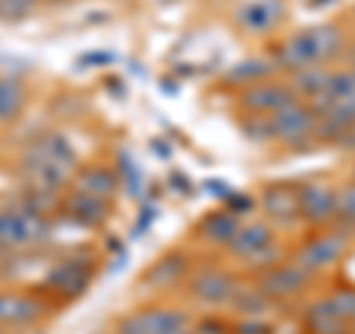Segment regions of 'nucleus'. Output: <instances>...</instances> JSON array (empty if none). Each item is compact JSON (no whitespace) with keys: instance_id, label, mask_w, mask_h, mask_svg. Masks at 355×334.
Masks as SVG:
<instances>
[{"instance_id":"39448f33","label":"nucleus","mask_w":355,"mask_h":334,"mask_svg":"<svg viewBox=\"0 0 355 334\" xmlns=\"http://www.w3.org/2000/svg\"><path fill=\"white\" fill-rule=\"evenodd\" d=\"M266 121H270V139L282 142L287 148H299V146H305L308 139H314L320 116L305 101H293L284 109H279V113L266 116Z\"/></svg>"},{"instance_id":"f03ea898","label":"nucleus","mask_w":355,"mask_h":334,"mask_svg":"<svg viewBox=\"0 0 355 334\" xmlns=\"http://www.w3.org/2000/svg\"><path fill=\"white\" fill-rule=\"evenodd\" d=\"M77 151L69 146V139L60 133H44L24 151L21 169H24L33 193H51L57 195L62 186H69L74 175Z\"/></svg>"},{"instance_id":"72a5a7b5","label":"nucleus","mask_w":355,"mask_h":334,"mask_svg":"<svg viewBox=\"0 0 355 334\" xmlns=\"http://www.w3.org/2000/svg\"><path fill=\"white\" fill-rule=\"evenodd\" d=\"M0 334H3V328H0Z\"/></svg>"},{"instance_id":"473e14b6","label":"nucleus","mask_w":355,"mask_h":334,"mask_svg":"<svg viewBox=\"0 0 355 334\" xmlns=\"http://www.w3.org/2000/svg\"><path fill=\"white\" fill-rule=\"evenodd\" d=\"M172 334H193V328H181V331H172Z\"/></svg>"},{"instance_id":"4be33fe9","label":"nucleus","mask_w":355,"mask_h":334,"mask_svg":"<svg viewBox=\"0 0 355 334\" xmlns=\"http://www.w3.org/2000/svg\"><path fill=\"white\" fill-rule=\"evenodd\" d=\"M305 328L311 334H349L352 326L343 322L335 310H331L326 299H320V302L308 305V310H305Z\"/></svg>"},{"instance_id":"a878e982","label":"nucleus","mask_w":355,"mask_h":334,"mask_svg":"<svg viewBox=\"0 0 355 334\" xmlns=\"http://www.w3.org/2000/svg\"><path fill=\"white\" fill-rule=\"evenodd\" d=\"M39 0H0V21H21L36 12Z\"/></svg>"},{"instance_id":"393cba45","label":"nucleus","mask_w":355,"mask_h":334,"mask_svg":"<svg viewBox=\"0 0 355 334\" xmlns=\"http://www.w3.org/2000/svg\"><path fill=\"white\" fill-rule=\"evenodd\" d=\"M326 302L343 322H349V326L355 322V287H338L326 296Z\"/></svg>"},{"instance_id":"f3484780","label":"nucleus","mask_w":355,"mask_h":334,"mask_svg":"<svg viewBox=\"0 0 355 334\" xmlns=\"http://www.w3.org/2000/svg\"><path fill=\"white\" fill-rule=\"evenodd\" d=\"M187 272H190L187 254L184 252H169V254H163L154 266H148L146 275H142V284L151 287V290H172V287H178L184 281Z\"/></svg>"},{"instance_id":"0eeeda50","label":"nucleus","mask_w":355,"mask_h":334,"mask_svg":"<svg viewBox=\"0 0 355 334\" xmlns=\"http://www.w3.org/2000/svg\"><path fill=\"white\" fill-rule=\"evenodd\" d=\"M193 317L184 308H142L116 322V334H172L190 328Z\"/></svg>"},{"instance_id":"a211bd4d","label":"nucleus","mask_w":355,"mask_h":334,"mask_svg":"<svg viewBox=\"0 0 355 334\" xmlns=\"http://www.w3.org/2000/svg\"><path fill=\"white\" fill-rule=\"evenodd\" d=\"M275 74H279V69H275V62L270 60V53H266V57H249L237 65H231V69L222 74V86H231L240 92V89H246V86L272 80Z\"/></svg>"},{"instance_id":"f704fd0d","label":"nucleus","mask_w":355,"mask_h":334,"mask_svg":"<svg viewBox=\"0 0 355 334\" xmlns=\"http://www.w3.org/2000/svg\"><path fill=\"white\" fill-rule=\"evenodd\" d=\"M352 71H355V69H352Z\"/></svg>"},{"instance_id":"bb28decb","label":"nucleus","mask_w":355,"mask_h":334,"mask_svg":"<svg viewBox=\"0 0 355 334\" xmlns=\"http://www.w3.org/2000/svg\"><path fill=\"white\" fill-rule=\"evenodd\" d=\"M284 261V249L279 246V243H275V246H270V249H263L261 254H254L252 261H246L243 266H246V270H254V272H266V270H272L275 263H282Z\"/></svg>"},{"instance_id":"6ab92c4d","label":"nucleus","mask_w":355,"mask_h":334,"mask_svg":"<svg viewBox=\"0 0 355 334\" xmlns=\"http://www.w3.org/2000/svg\"><path fill=\"white\" fill-rule=\"evenodd\" d=\"M119 186H121V177L110 166H86V169L74 175V189L101 198V202H110L119 193Z\"/></svg>"},{"instance_id":"20e7f679","label":"nucleus","mask_w":355,"mask_h":334,"mask_svg":"<svg viewBox=\"0 0 355 334\" xmlns=\"http://www.w3.org/2000/svg\"><path fill=\"white\" fill-rule=\"evenodd\" d=\"M349 231H343L338 225H331V228H323V231H317L314 237H308L302 246L296 249L293 254V263H299L305 272L311 275H320V272H329V270H335V266L347 258V252H349Z\"/></svg>"},{"instance_id":"2eb2a0df","label":"nucleus","mask_w":355,"mask_h":334,"mask_svg":"<svg viewBox=\"0 0 355 334\" xmlns=\"http://www.w3.org/2000/svg\"><path fill=\"white\" fill-rule=\"evenodd\" d=\"M243 225V216H237L234 210L222 207V210H210L202 216V222L196 225V237L205 243V246L214 249H228V243L234 240V234Z\"/></svg>"},{"instance_id":"aec40b11","label":"nucleus","mask_w":355,"mask_h":334,"mask_svg":"<svg viewBox=\"0 0 355 334\" xmlns=\"http://www.w3.org/2000/svg\"><path fill=\"white\" fill-rule=\"evenodd\" d=\"M65 213H69L77 225H86V228H95V225H104L107 216H110V204L101 202V198L95 195H86L80 189H74V193L65 198Z\"/></svg>"},{"instance_id":"b1692460","label":"nucleus","mask_w":355,"mask_h":334,"mask_svg":"<svg viewBox=\"0 0 355 334\" xmlns=\"http://www.w3.org/2000/svg\"><path fill=\"white\" fill-rule=\"evenodd\" d=\"M335 225L343 228V231H355V181L343 184L338 189V219Z\"/></svg>"},{"instance_id":"423d86ee","label":"nucleus","mask_w":355,"mask_h":334,"mask_svg":"<svg viewBox=\"0 0 355 334\" xmlns=\"http://www.w3.org/2000/svg\"><path fill=\"white\" fill-rule=\"evenodd\" d=\"M296 198H299V219L302 225L323 231L331 228L338 219V189L323 181H305L296 184Z\"/></svg>"},{"instance_id":"cd10ccee","label":"nucleus","mask_w":355,"mask_h":334,"mask_svg":"<svg viewBox=\"0 0 355 334\" xmlns=\"http://www.w3.org/2000/svg\"><path fill=\"white\" fill-rule=\"evenodd\" d=\"M231 334H272V328L266 319H240L237 326L231 328Z\"/></svg>"},{"instance_id":"7ed1b4c3","label":"nucleus","mask_w":355,"mask_h":334,"mask_svg":"<svg viewBox=\"0 0 355 334\" xmlns=\"http://www.w3.org/2000/svg\"><path fill=\"white\" fill-rule=\"evenodd\" d=\"M51 237V219L33 207H6L0 210V249L24 252Z\"/></svg>"},{"instance_id":"6e6552de","label":"nucleus","mask_w":355,"mask_h":334,"mask_svg":"<svg viewBox=\"0 0 355 334\" xmlns=\"http://www.w3.org/2000/svg\"><path fill=\"white\" fill-rule=\"evenodd\" d=\"M287 21V3L284 0H243L234 9V24L240 33L252 39H266L275 30H282Z\"/></svg>"},{"instance_id":"f8f14e48","label":"nucleus","mask_w":355,"mask_h":334,"mask_svg":"<svg viewBox=\"0 0 355 334\" xmlns=\"http://www.w3.org/2000/svg\"><path fill=\"white\" fill-rule=\"evenodd\" d=\"M258 207L263 210L266 222H270L272 228H284L291 231L296 228L299 222V198H296V184H270L261 193V202Z\"/></svg>"},{"instance_id":"412c9836","label":"nucleus","mask_w":355,"mask_h":334,"mask_svg":"<svg viewBox=\"0 0 355 334\" xmlns=\"http://www.w3.org/2000/svg\"><path fill=\"white\" fill-rule=\"evenodd\" d=\"M231 308H234V314L240 319H266L275 310V302L270 296H263L258 287H237L234 299H231Z\"/></svg>"},{"instance_id":"9d476101","label":"nucleus","mask_w":355,"mask_h":334,"mask_svg":"<svg viewBox=\"0 0 355 334\" xmlns=\"http://www.w3.org/2000/svg\"><path fill=\"white\" fill-rule=\"evenodd\" d=\"M240 287V278L225 266H202L190 278V296L205 308H225L231 305Z\"/></svg>"},{"instance_id":"c756f323","label":"nucleus","mask_w":355,"mask_h":334,"mask_svg":"<svg viewBox=\"0 0 355 334\" xmlns=\"http://www.w3.org/2000/svg\"><path fill=\"white\" fill-rule=\"evenodd\" d=\"M335 146H338V148H347V151H355V125H352L347 133H343V137L335 142Z\"/></svg>"},{"instance_id":"1a4fd4ad","label":"nucleus","mask_w":355,"mask_h":334,"mask_svg":"<svg viewBox=\"0 0 355 334\" xmlns=\"http://www.w3.org/2000/svg\"><path fill=\"white\" fill-rule=\"evenodd\" d=\"M311 281H314V275L305 272L299 263L282 261V263H275L272 270L261 272L258 281H254V287H258L263 296H270L275 305H282V302H291V299L302 296L311 287Z\"/></svg>"},{"instance_id":"f257e3e1","label":"nucleus","mask_w":355,"mask_h":334,"mask_svg":"<svg viewBox=\"0 0 355 334\" xmlns=\"http://www.w3.org/2000/svg\"><path fill=\"white\" fill-rule=\"evenodd\" d=\"M347 51V33L335 21L323 24H308L302 30H293L270 51V60L275 69L284 74L302 71V69H329L331 62L343 60Z\"/></svg>"},{"instance_id":"dca6fc26","label":"nucleus","mask_w":355,"mask_h":334,"mask_svg":"<svg viewBox=\"0 0 355 334\" xmlns=\"http://www.w3.org/2000/svg\"><path fill=\"white\" fill-rule=\"evenodd\" d=\"M44 305L21 290H0V328H21L42 317Z\"/></svg>"},{"instance_id":"ddd939ff","label":"nucleus","mask_w":355,"mask_h":334,"mask_svg":"<svg viewBox=\"0 0 355 334\" xmlns=\"http://www.w3.org/2000/svg\"><path fill=\"white\" fill-rule=\"evenodd\" d=\"M89 281H92V263H86L83 258H69L48 272L44 287L62 299H77L80 293H86Z\"/></svg>"},{"instance_id":"9b49d317","label":"nucleus","mask_w":355,"mask_h":334,"mask_svg":"<svg viewBox=\"0 0 355 334\" xmlns=\"http://www.w3.org/2000/svg\"><path fill=\"white\" fill-rule=\"evenodd\" d=\"M293 101H299V98L293 95L291 83L279 80V77L246 86V89H240V95H237V107L246 116H272V113H279V109H284Z\"/></svg>"},{"instance_id":"5701e85b","label":"nucleus","mask_w":355,"mask_h":334,"mask_svg":"<svg viewBox=\"0 0 355 334\" xmlns=\"http://www.w3.org/2000/svg\"><path fill=\"white\" fill-rule=\"evenodd\" d=\"M27 107V86L18 77H0V125H9Z\"/></svg>"},{"instance_id":"c85d7f7f","label":"nucleus","mask_w":355,"mask_h":334,"mask_svg":"<svg viewBox=\"0 0 355 334\" xmlns=\"http://www.w3.org/2000/svg\"><path fill=\"white\" fill-rule=\"evenodd\" d=\"M193 334H231V328L225 326V322H219V319H205Z\"/></svg>"},{"instance_id":"2f4dec72","label":"nucleus","mask_w":355,"mask_h":334,"mask_svg":"<svg viewBox=\"0 0 355 334\" xmlns=\"http://www.w3.org/2000/svg\"><path fill=\"white\" fill-rule=\"evenodd\" d=\"M331 3H335V0H311V9H323V6H331Z\"/></svg>"},{"instance_id":"7c9ffc66","label":"nucleus","mask_w":355,"mask_h":334,"mask_svg":"<svg viewBox=\"0 0 355 334\" xmlns=\"http://www.w3.org/2000/svg\"><path fill=\"white\" fill-rule=\"evenodd\" d=\"M343 57L349 60V69H355V42H352V44H347V51H343Z\"/></svg>"},{"instance_id":"4468645a","label":"nucleus","mask_w":355,"mask_h":334,"mask_svg":"<svg viewBox=\"0 0 355 334\" xmlns=\"http://www.w3.org/2000/svg\"><path fill=\"white\" fill-rule=\"evenodd\" d=\"M275 243L279 240H275V228L270 225V222L266 219H252V222H243L225 252L231 254V258H237L240 263H246V261L254 258V254H261L263 249L275 246Z\"/></svg>"}]
</instances>
